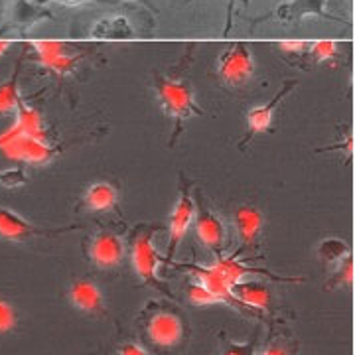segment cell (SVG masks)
Here are the masks:
<instances>
[{"label": "cell", "mask_w": 355, "mask_h": 355, "mask_svg": "<svg viewBox=\"0 0 355 355\" xmlns=\"http://www.w3.org/2000/svg\"><path fill=\"white\" fill-rule=\"evenodd\" d=\"M154 91L164 114L174 123V137L170 139V148L176 144L178 137L182 135L184 125L191 116L203 114V109L196 101V93L190 81L180 77L156 76Z\"/></svg>", "instance_id": "1"}, {"label": "cell", "mask_w": 355, "mask_h": 355, "mask_svg": "<svg viewBox=\"0 0 355 355\" xmlns=\"http://www.w3.org/2000/svg\"><path fill=\"white\" fill-rule=\"evenodd\" d=\"M140 324L144 338L153 347L158 349H174L186 338V322L176 308L148 302L140 312Z\"/></svg>", "instance_id": "2"}, {"label": "cell", "mask_w": 355, "mask_h": 355, "mask_svg": "<svg viewBox=\"0 0 355 355\" xmlns=\"http://www.w3.org/2000/svg\"><path fill=\"white\" fill-rule=\"evenodd\" d=\"M0 153L14 162L40 166L51 162L58 150L46 139L24 135L8 127L0 135Z\"/></svg>", "instance_id": "3"}, {"label": "cell", "mask_w": 355, "mask_h": 355, "mask_svg": "<svg viewBox=\"0 0 355 355\" xmlns=\"http://www.w3.org/2000/svg\"><path fill=\"white\" fill-rule=\"evenodd\" d=\"M130 263L142 282L153 284L160 291H166L158 279V268L162 257L154 247V227H139L130 239Z\"/></svg>", "instance_id": "4"}, {"label": "cell", "mask_w": 355, "mask_h": 355, "mask_svg": "<svg viewBox=\"0 0 355 355\" xmlns=\"http://www.w3.org/2000/svg\"><path fill=\"white\" fill-rule=\"evenodd\" d=\"M193 216H196V200L191 196V184L186 178H182L180 188H178V198L168 219V251H166L168 259L176 257L180 245L193 223Z\"/></svg>", "instance_id": "5"}, {"label": "cell", "mask_w": 355, "mask_h": 355, "mask_svg": "<svg viewBox=\"0 0 355 355\" xmlns=\"http://www.w3.org/2000/svg\"><path fill=\"white\" fill-rule=\"evenodd\" d=\"M254 73L253 51L247 44L235 42L217 60V76L229 87H243Z\"/></svg>", "instance_id": "6"}, {"label": "cell", "mask_w": 355, "mask_h": 355, "mask_svg": "<svg viewBox=\"0 0 355 355\" xmlns=\"http://www.w3.org/2000/svg\"><path fill=\"white\" fill-rule=\"evenodd\" d=\"M36 53V62L44 69L55 76L71 73L81 60V53L65 42H51V40H34L30 42Z\"/></svg>", "instance_id": "7"}, {"label": "cell", "mask_w": 355, "mask_h": 355, "mask_svg": "<svg viewBox=\"0 0 355 355\" xmlns=\"http://www.w3.org/2000/svg\"><path fill=\"white\" fill-rule=\"evenodd\" d=\"M328 0H284L279 6L268 12L263 18H259L257 22H265V20H279L282 24H300L308 16L314 18H324V20H336V22H345L336 16H331L328 10Z\"/></svg>", "instance_id": "8"}, {"label": "cell", "mask_w": 355, "mask_h": 355, "mask_svg": "<svg viewBox=\"0 0 355 355\" xmlns=\"http://www.w3.org/2000/svg\"><path fill=\"white\" fill-rule=\"evenodd\" d=\"M193 229L198 239L209 249L214 251L217 257L223 254V249L227 245V227L223 223V219L217 216L216 211H211L209 207L200 205L196 202V216H193Z\"/></svg>", "instance_id": "9"}, {"label": "cell", "mask_w": 355, "mask_h": 355, "mask_svg": "<svg viewBox=\"0 0 355 355\" xmlns=\"http://www.w3.org/2000/svg\"><path fill=\"white\" fill-rule=\"evenodd\" d=\"M294 87H296V81H292V79L284 81L270 101L263 103V105H257V107H253V109L247 113V135H245V139L241 140V148H245V144L253 139V137L263 135V132H266V130L270 128L279 105L282 103V99L288 97V93H291Z\"/></svg>", "instance_id": "10"}, {"label": "cell", "mask_w": 355, "mask_h": 355, "mask_svg": "<svg viewBox=\"0 0 355 355\" xmlns=\"http://www.w3.org/2000/svg\"><path fill=\"white\" fill-rule=\"evenodd\" d=\"M125 241L121 235H116L113 231H99L89 247V257L93 261V265L103 270H111L123 263L125 259Z\"/></svg>", "instance_id": "11"}, {"label": "cell", "mask_w": 355, "mask_h": 355, "mask_svg": "<svg viewBox=\"0 0 355 355\" xmlns=\"http://www.w3.org/2000/svg\"><path fill=\"white\" fill-rule=\"evenodd\" d=\"M186 268L196 277V280H200L203 286H207L209 291L216 294L217 298L221 300V304L235 306V308H239V310H249L247 306H243L241 302L237 300V296L233 294L231 282H229L227 277H225V272L221 270V266L217 265V263H214V265L209 266L186 265ZM249 312L253 314V310H249Z\"/></svg>", "instance_id": "12"}, {"label": "cell", "mask_w": 355, "mask_h": 355, "mask_svg": "<svg viewBox=\"0 0 355 355\" xmlns=\"http://www.w3.org/2000/svg\"><path fill=\"white\" fill-rule=\"evenodd\" d=\"M233 219H235V227H237L239 241H241L239 253L254 249L259 245V241H261V237H263V231H265V216H263V211L257 205L241 203L235 209Z\"/></svg>", "instance_id": "13"}, {"label": "cell", "mask_w": 355, "mask_h": 355, "mask_svg": "<svg viewBox=\"0 0 355 355\" xmlns=\"http://www.w3.org/2000/svg\"><path fill=\"white\" fill-rule=\"evenodd\" d=\"M69 304L85 316H101L105 312V294L101 286L91 279H77L67 291Z\"/></svg>", "instance_id": "14"}, {"label": "cell", "mask_w": 355, "mask_h": 355, "mask_svg": "<svg viewBox=\"0 0 355 355\" xmlns=\"http://www.w3.org/2000/svg\"><path fill=\"white\" fill-rule=\"evenodd\" d=\"M48 231H42L24 217L18 216L16 211H10L6 207H0V239L2 241H26L34 235H44Z\"/></svg>", "instance_id": "15"}, {"label": "cell", "mask_w": 355, "mask_h": 355, "mask_svg": "<svg viewBox=\"0 0 355 355\" xmlns=\"http://www.w3.org/2000/svg\"><path fill=\"white\" fill-rule=\"evenodd\" d=\"M233 294L237 296V300L243 306H247L253 312L254 310L266 312L270 306V298H272L270 286L261 280H241V282L233 284Z\"/></svg>", "instance_id": "16"}, {"label": "cell", "mask_w": 355, "mask_h": 355, "mask_svg": "<svg viewBox=\"0 0 355 355\" xmlns=\"http://www.w3.org/2000/svg\"><path fill=\"white\" fill-rule=\"evenodd\" d=\"M300 343L284 322H272L261 355H298Z\"/></svg>", "instance_id": "17"}, {"label": "cell", "mask_w": 355, "mask_h": 355, "mask_svg": "<svg viewBox=\"0 0 355 355\" xmlns=\"http://www.w3.org/2000/svg\"><path fill=\"white\" fill-rule=\"evenodd\" d=\"M83 202H85V207H87L89 211L103 214V211H109V209L116 207L119 191L109 182H95V184H91L85 190Z\"/></svg>", "instance_id": "18"}, {"label": "cell", "mask_w": 355, "mask_h": 355, "mask_svg": "<svg viewBox=\"0 0 355 355\" xmlns=\"http://www.w3.org/2000/svg\"><path fill=\"white\" fill-rule=\"evenodd\" d=\"M91 36L99 40H132L137 36L127 16H111L103 18L91 28Z\"/></svg>", "instance_id": "19"}, {"label": "cell", "mask_w": 355, "mask_h": 355, "mask_svg": "<svg viewBox=\"0 0 355 355\" xmlns=\"http://www.w3.org/2000/svg\"><path fill=\"white\" fill-rule=\"evenodd\" d=\"M14 130L24 132V135H32L38 139H46V128H44V121L38 109H34L32 105H28L24 99H20L18 109L14 114V123L10 125Z\"/></svg>", "instance_id": "20"}, {"label": "cell", "mask_w": 355, "mask_h": 355, "mask_svg": "<svg viewBox=\"0 0 355 355\" xmlns=\"http://www.w3.org/2000/svg\"><path fill=\"white\" fill-rule=\"evenodd\" d=\"M42 18H51V14L48 12V8L44 4L30 2V0H16V4H14V22L28 28V26H32Z\"/></svg>", "instance_id": "21"}, {"label": "cell", "mask_w": 355, "mask_h": 355, "mask_svg": "<svg viewBox=\"0 0 355 355\" xmlns=\"http://www.w3.org/2000/svg\"><path fill=\"white\" fill-rule=\"evenodd\" d=\"M22 99L18 89V71L6 83L0 85V116H14Z\"/></svg>", "instance_id": "22"}, {"label": "cell", "mask_w": 355, "mask_h": 355, "mask_svg": "<svg viewBox=\"0 0 355 355\" xmlns=\"http://www.w3.org/2000/svg\"><path fill=\"white\" fill-rule=\"evenodd\" d=\"M316 253L324 263L336 265L338 261H342L343 257L352 254V251H349L347 243L340 239V237H328V239L320 241V245L316 247Z\"/></svg>", "instance_id": "23"}, {"label": "cell", "mask_w": 355, "mask_h": 355, "mask_svg": "<svg viewBox=\"0 0 355 355\" xmlns=\"http://www.w3.org/2000/svg\"><path fill=\"white\" fill-rule=\"evenodd\" d=\"M354 254L343 257L342 261L336 263V268L330 275V279L326 282V288H345V286H354Z\"/></svg>", "instance_id": "24"}, {"label": "cell", "mask_w": 355, "mask_h": 355, "mask_svg": "<svg viewBox=\"0 0 355 355\" xmlns=\"http://www.w3.org/2000/svg\"><path fill=\"white\" fill-rule=\"evenodd\" d=\"M221 336V347H219V354L217 355H254L257 354V345H259V334L254 331V336L247 342H233L229 340L225 334H219Z\"/></svg>", "instance_id": "25"}, {"label": "cell", "mask_w": 355, "mask_h": 355, "mask_svg": "<svg viewBox=\"0 0 355 355\" xmlns=\"http://www.w3.org/2000/svg\"><path fill=\"white\" fill-rule=\"evenodd\" d=\"M306 53H310L312 60H314L316 64L334 62L336 55H338V42H330V40H324V42H310Z\"/></svg>", "instance_id": "26"}, {"label": "cell", "mask_w": 355, "mask_h": 355, "mask_svg": "<svg viewBox=\"0 0 355 355\" xmlns=\"http://www.w3.org/2000/svg\"><path fill=\"white\" fill-rule=\"evenodd\" d=\"M188 300L193 306H216L221 304V300L217 298L214 292L209 291L207 286H203L200 280L191 282L188 286Z\"/></svg>", "instance_id": "27"}, {"label": "cell", "mask_w": 355, "mask_h": 355, "mask_svg": "<svg viewBox=\"0 0 355 355\" xmlns=\"http://www.w3.org/2000/svg\"><path fill=\"white\" fill-rule=\"evenodd\" d=\"M16 324H18V314L14 304L0 298V336L10 334L16 328Z\"/></svg>", "instance_id": "28"}, {"label": "cell", "mask_w": 355, "mask_h": 355, "mask_svg": "<svg viewBox=\"0 0 355 355\" xmlns=\"http://www.w3.org/2000/svg\"><path fill=\"white\" fill-rule=\"evenodd\" d=\"M308 44L306 40H284V42H279V48L284 53H292V55H304L308 51Z\"/></svg>", "instance_id": "29"}, {"label": "cell", "mask_w": 355, "mask_h": 355, "mask_svg": "<svg viewBox=\"0 0 355 355\" xmlns=\"http://www.w3.org/2000/svg\"><path fill=\"white\" fill-rule=\"evenodd\" d=\"M116 355H150L140 343L137 342H125L123 345H119Z\"/></svg>", "instance_id": "30"}, {"label": "cell", "mask_w": 355, "mask_h": 355, "mask_svg": "<svg viewBox=\"0 0 355 355\" xmlns=\"http://www.w3.org/2000/svg\"><path fill=\"white\" fill-rule=\"evenodd\" d=\"M38 4H50V2H58V4H65V6H79V4H87V2H99V4H114L119 0H36Z\"/></svg>", "instance_id": "31"}, {"label": "cell", "mask_w": 355, "mask_h": 355, "mask_svg": "<svg viewBox=\"0 0 355 355\" xmlns=\"http://www.w3.org/2000/svg\"><path fill=\"white\" fill-rule=\"evenodd\" d=\"M127 2H137V4H140V6H144V8H148L150 12L154 14V16H158V8L154 6L150 0H127Z\"/></svg>", "instance_id": "32"}, {"label": "cell", "mask_w": 355, "mask_h": 355, "mask_svg": "<svg viewBox=\"0 0 355 355\" xmlns=\"http://www.w3.org/2000/svg\"><path fill=\"white\" fill-rule=\"evenodd\" d=\"M241 2H249V0H241ZM233 6H235V0H229V6H227V26H225V34H227L229 28H231V20H233Z\"/></svg>", "instance_id": "33"}, {"label": "cell", "mask_w": 355, "mask_h": 355, "mask_svg": "<svg viewBox=\"0 0 355 355\" xmlns=\"http://www.w3.org/2000/svg\"><path fill=\"white\" fill-rule=\"evenodd\" d=\"M10 48V40H0V58L6 53V50Z\"/></svg>", "instance_id": "34"}]
</instances>
